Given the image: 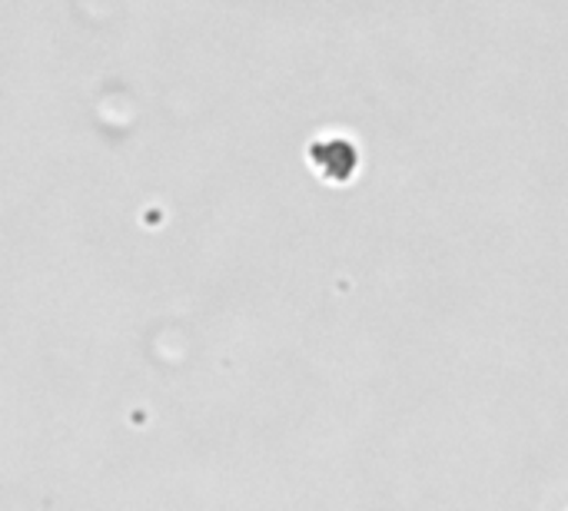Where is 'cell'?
Segmentation results:
<instances>
[{
    "mask_svg": "<svg viewBox=\"0 0 568 511\" xmlns=\"http://www.w3.org/2000/svg\"><path fill=\"white\" fill-rule=\"evenodd\" d=\"M333 150H336V143H320V146H316V163L323 160V173H326L329 180H349V173H353V166H356L353 146L343 143L339 153H333Z\"/></svg>",
    "mask_w": 568,
    "mask_h": 511,
    "instance_id": "obj_1",
    "label": "cell"
}]
</instances>
